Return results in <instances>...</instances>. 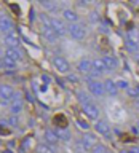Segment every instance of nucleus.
Listing matches in <instances>:
<instances>
[{
    "label": "nucleus",
    "instance_id": "41",
    "mask_svg": "<svg viewBox=\"0 0 139 153\" xmlns=\"http://www.w3.org/2000/svg\"><path fill=\"white\" fill-rule=\"evenodd\" d=\"M136 62H138V65H139V54L136 56Z\"/></svg>",
    "mask_w": 139,
    "mask_h": 153
},
{
    "label": "nucleus",
    "instance_id": "13",
    "mask_svg": "<svg viewBox=\"0 0 139 153\" xmlns=\"http://www.w3.org/2000/svg\"><path fill=\"white\" fill-rule=\"evenodd\" d=\"M3 42H5V45H7L8 48H18L19 46V37H18V33L14 30L7 33L5 38H3Z\"/></svg>",
    "mask_w": 139,
    "mask_h": 153
},
{
    "label": "nucleus",
    "instance_id": "44",
    "mask_svg": "<svg viewBox=\"0 0 139 153\" xmlns=\"http://www.w3.org/2000/svg\"><path fill=\"white\" fill-rule=\"evenodd\" d=\"M105 153H114V152H112V150H107V152H105Z\"/></svg>",
    "mask_w": 139,
    "mask_h": 153
},
{
    "label": "nucleus",
    "instance_id": "46",
    "mask_svg": "<svg viewBox=\"0 0 139 153\" xmlns=\"http://www.w3.org/2000/svg\"><path fill=\"white\" fill-rule=\"evenodd\" d=\"M120 153H126V150H122V152H120Z\"/></svg>",
    "mask_w": 139,
    "mask_h": 153
},
{
    "label": "nucleus",
    "instance_id": "43",
    "mask_svg": "<svg viewBox=\"0 0 139 153\" xmlns=\"http://www.w3.org/2000/svg\"><path fill=\"white\" fill-rule=\"evenodd\" d=\"M136 128L139 129V120H138V123H136Z\"/></svg>",
    "mask_w": 139,
    "mask_h": 153
},
{
    "label": "nucleus",
    "instance_id": "12",
    "mask_svg": "<svg viewBox=\"0 0 139 153\" xmlns=\"http://www.w3.org/2000/svg\"><path fill=\"white\" fill-rule=\"evenodd\" d=\"M104 72H107V69H105V65H104V62L101 61V59H94V61H93V72L90 74L91 76H93V80L96 78V76H101Z\"/></svg>",
    "mask_w": 139,
    "mask_h": 153
},
{
    "label": "nucleus",
    "instance_id": "10",
    "mask_svg": "<svg viewBox=\"0 0 139 153\" xmlns=\"http://www.w3.org/2000/svg\"><path fill=\"white\" fill-rule=\"evenodd\" d=\"M81 142H83V145L86 147V150L91 152V148L98 143V136L93 134V132H85L83 137H81Z\"/></svg>",
    "mask_w": 139,
    "mask_h": 153
},
{
    "label": "nucleus",
    "instance_id": "33",
    "mask_svg": "<svg viewBox=\"0 0 139 153\" xmlns=\"http://www.w3.org/2000/svg\"><path fill=\"white\" fill-rule=\"evenodd\" d=\"M115 85H117V88H118V89H125V91H126V89L129 88L128 81H125V80H118V81H115Z\"/></svg>",
    "mask_w": 139,
    "mask_h": 153
},
{
    "label": "nucleus",
    "instance_id": "9",
    "mask_svg": "<svg viewBox=\"0 0 139 153\" xmlns=\"http://www.w3.org/2000/svg\"><path fill=\"white\" fill-rule=\"evenodd\" d=\"M51 27H53V30L56 32L58 37H64L66 33H67L66 24L62 22L61 19H58V18H51Z\"/></svg>",
    "mask_w": 139,
    "mask_h": 153
},
{
    "label": "nucleus",
    "instance_id": "1",
    "mask_svg": "<svg viewBox=\"0 0 139 153\" xmlns=\"http://www.w3.org/2000/svg\"><path fill=\"white\" fill-rule=\"evenodd\" d=\"M67 33L74 38L77 42H81L86 38V29L83 24H70V26H67Z\"/></svg>",
    "mask_w": 139,
    "mask_h": 153
},
{
    "label": "nucleus",
    "instance_id": "18",
    "mask_svg": "<svg viewBox=\"0 0 139 153\" xmlns=\"http://www.w3.org/2000/svg\"><path fill=\"white\" fill-rule=\"evenodd\" d=\"M101 61L104 62V65L107 70H115L118 67V61H117V57H114V56H102Z\"/></svg>",
    "mask_w": 139,
    "mask_h": 153
},
{
    "label": "nucleus",
    "instance_id": "19",
    "mask_svg": "<svg viewBox=\"0 0 139 153\" xmlns=\"http://www.w3.org/2000/svg\"><path fill=\"white\" fill-rule=\"evenodd\" d=\"M35 150H37V153H58L56 145H50V143H46V142L37 143Z\"/></svg>",
    "mask_w": 139,
    "mask_h": 153
},
{
    "label": "nucleus",
    "instance_id": "6",
    "mask_svg": "<svg viewBox=\"0 0 139 153\" xmlns=\"http://www.w3.org/2000/svg\"><path fill=\"white\" fill-rule=\"evenodd\" d=\"M53 65H55V69L58 72H61V74H67V72L70 70L69 61H67L66 57H62V56H56L55 59H53Z\"/></svg>",
    "mask_w": 139,
    "mask_h": 153
},
{
    "label": "nucleus",
    "instance_id": "16",
    "mask_svg": "<svg viewBox=\"0 0 139 153\" xmlns=\"http://www.w3.org/2000/svg\"><path fill=\"white\" fill-rule=\"evenodd\" d=\"M104 91H105V94H109V96H117L118 94V88H117V85H115V81L114 80H110L107 78L104 81Z\"/></svg>",
    "mask_w": 139,
    "mask_h": 153
},
{
    "label": "nucleus",
    "instance_id": "29",
    "mask_svg": "<svg viewBox=\"0 0 139 153\" xmlns=\"http://www.w3.org/2000/svg\"><path fill=\"white\" fill-rule=\"evenodd\" d=\"M74 148L77 153H90L88 150H86V147L83 145V142H81V139H78V140H75L74 143Z\"/></svg>",
    "mask_w": 139,
    "mask_h": 153
},
{
    "label": "nucleus",
    "instance_id": "27",
    "mask_svg": "<svg viewBox=\"0 0 139 153\" xmlns=\"http://www.w3.org/2000/svg\"><path fill=\"white\" fill-rule=\"evenodd\" d=\"M126 94L131 99H139V85L138 86H129V88L126 89Z\"/></svg>",
    "mask_w": 139,
    "mask_h": 153
},
{
    "label": "nucleus",
    "instance_id": "4",
    "mask_svg": "<svg viewBox=\"0 0 139 153\" xmlns=\"http://www.w3.org/2000/svg\"><path fill=\"white\" fill-rule=\"evenodd\" d=\"M86 83H88V93L91 96H94V97H102L105 94L104 83H101L98 80H90V81H86Z\"/></svg>",
    "mask_w": 139,
    "mask_h": 153
},
{
    "label": "nucleus",
    "instance_id": "32",
    "mask_svg": "<svg viewBox=\"0 0 139 153\" xmlns=\"http://www.w3.org/2000/svg\"><path fill=\"white\" fill-rule=\"evenodd\" d=\"M40 21L43 22L45 27H51V18H48L46 13H40Z\"/></svg>",
    "mask_w": 139,
    "mask_h": 153
},
{
    "label": "nucleus",
    "instance_id": "31",
    "mask_svg": "<svg viewBox=\"0 0 139 153\" xmlns=\"http://www.w3.org/2000/svg\"><path fill=\"white\" fill-rule=\"evenodd\" d=\"M55 124H56V128H67V121L62 115H58L55 118Z\"/></svg>",
    "mask_w": 139,
    "mask_h": 153
},
{
    "label": "nucleus",
    "instance_id": "47",
    "mask_svg": "<svg viewBox=\"0 0 139 153\" xmlns=\"http://www.w3.org/2000/svg\"><path fill=\"white\" fill-rule=\"evenodd\" d=\"M0 145H2V140H0Z\"/></svg>",
    "mask_w": 139,
    "mask_h": 153
},
{
    "label": "nucleus",
    "instance_id": "14",
    "mask_svg": "<svg viewBox=\"0 0 139 153\" xmlns=\"http://www.w3.org/2000/svg\"><path fill=\"white\" fill-rule=\"evenodd\" d=\"M13 21L10 18H7V16H0V32L2 33H10V32H13Z\"/></svg>",
    "mask_w": 139,
    "mask_h": 153
},
{
    "label": "nucleus",
    "instance_id": "22",
    "mask_svg": "<svg viewBox=\"0 0 139 153\" xmlns=\"http://www.w3.org/2000/svg\"><path fill=\"white\" fill-rule=\"evenodd\" d=\"M5 56H7V57H11V59H14L16 62H19V61L22 59V54H21V51H19L18 48H7Z\"/></svg>",
    "mask_w": 139,
    "mask_h": 153
},
{
    "label": "nucleus",
    "instance_id": "11",
    "mask_svg": "<svg viewBox=\"0 0 139 153\" xmlns=\"http://www.w3.org/2000/svg\"><path fill=\"white\" fill-rule=\"evenodd\" d=\"M42 37L45 38V42H48V43H56L58 42V37L56 35V32L53 30V27H45V26H42Z\"/></svg>",
    "mask_w": 139,
    "mask_h": 153
},
{
    "label": "nucleus",
    "instance_id": "8",
    "mask_svg": "<svg viewBox=\"0 0 139 153\" xmlns=\"http://www.w3.org/2000/svg\"><path fill=\"white\" fill-rule=\"evenodd\" d=\"M77 70L80 72V74H83V75H90L91 72H93V61H90V59H80L78 62H77Z\"/></svg>",
    "mask_w": 139,
    "mask_h": 153
},
{
    "label": "nucleus",
    "instance_id": "39",
    "mask_svg": "<svg viewBox=\"0 0 139 153\" xmlns=\"http://www.w3.org/2000/svg\"><path fill=\"white\" fill-rule=\"evenodd\" d=\"M0 134H2V136H8V134H10V131H5V129H0Z\"/></svg>",
    "mask_w": 139,
    "mask_h": 153
},
{
    "label": "nucleus",
    "instance_id": "23",
    "mask_svg": "<svg viewBox=\"0 0 139 153\" xmlns=\"http://www.w3.org/2000/svg\"><path fill=\"white\" fill-rule=\"evenodd\" d=\"M125 46H126V51H129L131 54H139V43H134L131 40H125Z\"/></svg>",
    "mask_w": 139,
    "mask_h": 153
},
{
    "label": "nucleus",
    "instance_id": "45",
    "mask_svg": "<svg viewBox=\"0 0 139 153\" xmlns=\"http://www.w3.org/2000/svg\"><path fill=\"white\" fill-rule=\"evenodd\" d=\"M3 153H13V152H10V150H7V152H3Z\"/></svg>",
    "mask_w": 139,
    "mask_h": 153
},
{
    "label": "nucleus",
    "instance_id": "7",
    "mask_svg": "<svg viewBox=\"0 0 139 153\" xmlns=\"http://www.w3.org/2000/svg\"><path fill=\"white\" fill-rule=\"evenodd\" d=\"M22 94L21 93H14L13 99H11V104H10V110H11V115H18L19 112L22 110Z\"/></svg>",
    "mask_w": 139,
    "mask_h": 153
},
{
    "label": "nucleus",
    "instance_id": "30",
    "mask_svg": "<svg viewBox=\"0 0 139 153\" xmlns=\"http://www.w3.org/2000/svg\"><path fill=\"white\" fill-rule=\"evenodd\" d=\"M107 150H109V148L105 147L104 143H99V142H98L93 148H91V152H90V153H105Z\"/></svg>",
    "mask_w": 139,
    "mask_h": 153
},
{
    "label": "nucleus",
    "instance_id": "15",
    "mask_svg": "<svg viewBox=\"0 0 139 153\" xmlns=\"http://www.w3.org/2000/svg\"><path fill=\"white\" fill-rule=\"evenodd\" d=\"M43 139L46 140V143H50V145H56L58 142H59V137H58V134L55 129H45V132H43Z\"/></svg>",
    "mask_w": 139,
    "mask_h": 153
},
{
    "label": "nucleus",
    "instance_id": "28",
    "mask_svg": "<svg viewBox=\"0 0 139 153\" xmlns=\"http://www.w3.org/2000/svg\"><path fill=\"white\" fill-rule=\"evenodd\" d=\"M2 62H3V67H8V69H16V65H18L16 61L11 59V57H7V56H3Z\"/></svg>",
    "mask_w": 139,
    "mask_h": 153
},
{
    "label": "nucleus",
    "instance_id": "20",
    "mask_svg": "<svg viewBox=\"0 0 139 153\" xmlns=\"http://www.w3.org/2000/svg\"><path fill=\"white\" fill-rule=\"evenodd\" d=\"M62 16H64L66 21H69L72 24H77V21H78V14H77L74 10H70V8H64V10H62Z\"/></svg>",
    "mask_w": 139,
    "mask_h": 153
},
{
    "label": "nucleus",
    "instance_id": "35",
    "mask_svg": "<svg viewBox=\"0 0 139 153\" xmlns=\"http://www.w3.org/2000/svg\"><path fill=\"white\" fill-rule=\"evenodd\" d=\"M126 153H139V147L138 145H131L126 148Z\"/></svg>",
    "mask_w": 139,
    "mask_h": 153
},
{
    "label": "nucleus",
    "instance_id": "38",
    "mask_svg": "<svg viewBox=\"0 0 139 153\" xmlns=\"http://www.w3.org/2000/svg\"><path fill=\"white\" fill-rule=\"evenodd\" d=\"M91 19H93V21H98V19H99V16L96 14V11H93V13H91Z\"/></svg>",
    "mask_w": 139,
    "mask_h": 153
},
{
    "label": "nucleus",
    "instance_id": "5",
    "mask_svg": "<svg viewBox=\"0 0 139 153\" xmlns=\"http://www.w3.org/2000/svg\"><path fill=\"white\" fill-rule=\"evenodd\" d=\"M81 112L86 115V120H93V121H98V120H99V115H101L99 108L96 107L93 102L81 105Z\"/></svg>",
    "mask_w": 139,
    "mask_h": 153
},
{
    "label": "nucleus",
    "instance_id": "2",
    "mask_svg": "<svg viewBox=\"0 0 139 153\" xmlns=\"http://www.w3.org/2000/svg\"><path fill=\"white\" fill-rule=\"evenodd\" d=\"M94 129H96V132L101 134V136L104 139H107V140L112 139V128H110V124L105 121V120H98L94 124Z\"/></svg>",
    "mask_w": 139,
    "mask_h": 153
},
{
    "label": "nucleus",
    "instance_id": "17",
    "mask_svg": "<svg viewBox=\"0 0 139 153\" xmlns=\"http://www.w3.org/2000/svg\"><path fill=\"white\" fill-rule=\"evenodd\" d=\"M58 137H59V142H70L72 140V132L67 128H56L55 129Z\"/></svg>",
    "mask_w": 139,
    "mask_h": 153
},
{
    "label": "nucleus",
    "instance_id": "26",
    "mask_svg": "<svg viewBox=\"0 0 139 153\" xmlns=\"http://www.w3.org/2000/svg\"><path fill=\"white\" fill-rule=\"evenodd\" d=\"M40 5L46 10V11H50V13H56L58 11V5L55 2H51V0H50V2H40Z\"/></svg>",
    "mask_w": 139,
    "mask_h": 153
},
{
    "label": "nucleus",
    "instance_id": "21",
    "mask_svg": "<svg viewBox=\"0 0 139 153\" xmlns=\"http://www.w3.org/2000/svg\"><path fill=\"white\" fill-rule=\"evenodd\" d=\"M128 32H126V38L131 40L134 43H139V29L138 27H133L131 24H128Z\"/></svg>",
    "mask_w": 139,
    "mask_h": 153
},
{
    "label": "nucleus",
    "instance_id": "42",
    "mask_svg": "<svg viewBox=\"0 0 139 153\" xmlns=\"http://www.w3.org/2000/svg\"><path fill=\"white\" fill-rule=\"evenodd\" d=\"M2 67H3V62H2V61H0V69H2Z\"/></svg>",
    "mask_w": 139,
    "mask_h": 153
},
{
    "label": "nucleus",
    "instance_id": "24",
    "mask_svg": "<svg viewBox=\"0 0 139 153\" xmlns=\"http://www.w3.org/2000/svg\"><path fill=\"white\" fill-rule=\"evenodd\" d=\"M77 99H78V102H80V105H83V104H91L93 100L90 99V96H88V93L86 91H77Z\"/></svg>",
    "mask_w": 139,
    "mask_h": 153
},
{
    "label": "nucleus",
    "instance_id": "37",
    "mask_svg": "<svg viewBox=\"0 0 139 153\" xmlns=\"http://www.w3.org/2000/svg\"><path fill=\"white\" fill-rule=\"evenodd\" d=\"M42 80H43V83H50L51 81V78L48 75H42Z\"/></svg>",
    "mask_w": 139,
    "mask_h": 153
},
{
    "label": "nucleus",
    "instance_id": "25",
    "mask_svg": "<svg viewBox=\"0 0 139 153\" xmlns=\"http://www.w3.org/2000/svg\"><path fill=\"white\" fill-rule=\"evenodd\" d=\"M75 124L78 126L81 131H85V132H90V123H88V120H81V118H77L75 120Z\"/></svg>",
    "mask_w": 139,
    "mask_h": 153
},
{
    "label": "nucleus",
    "instance_id": "34",
    "mask_svg": "<svg viewBox=\"0 0 139 153\" xmlns=\"http://www.w3.org/2000/svg\"><path fill=\"white\" fill-rule=\"evenodd\" d=\"M66 78H67V81H70V83H78V76L74 75V74H69Z\"/></svg>",
    "mask_w": 139,
    "mask_h": 153
},
{
    "label": "nucleus",
    "instance_id": "40",
    "mask_svg": "<svg viewBox=\"0 0 139 153\" xmlns=\"http://www.w3.org/2000/svg\"><path fill=\"white\" fill-rule=\"evenodd\" d=\"M134 107H138V108H139V99L134 100Z\"/></svg>",
    "mask_w": 139,
    "mask_h": 153
},
{
    "label": "nucleus",
    "instance_id": "3",
    "mask_svg": "<svg viewBox=\"0 0 139 153\" xmlns=\"http://www.w3.org/2000/svg\"><path fill=\"white\" fill-rule=\"evenodd\" d=\"M13 96H14V89L11 85H7V83L0 85V104L8 105V100H11Z\"/></svg>",
    "mask_w": 139,
    "mask_h": 153
},
{
    "label": "nucleus",
    "instance_id": "36",
    "mask_svg": "<svg viewBox=\"0 0 139 153\" xmlns=\"http://www.w3.org/2000/svg\"><path fill=\"white\" fill-rule=\"evenodd\" d=\"M10 124H13V126H16V124H18L16 115H11V117H10Z\"/></svg>",
    "mask_w": 139,
    "mask_h": 153
}]
</instances>
